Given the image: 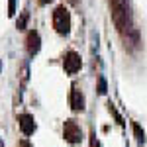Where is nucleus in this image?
<instances>
[{
    "instance_id": "nucleus-1",
    "label": "nucleus",
    "mask_w": 147,
    "mask_h": 147,
    "mask_svg": "<svg viewBox=\"0 0 147 147\" xmlns=\"http://www.w3.org/2000/svg\"><path fill=\"white\" fill-rule=\"evenodd\" d=\"M112 20L118 28V32H125L129 26V12H127V0H110Z\"/></svg>"
},
{
    "instance_id": "nucleus-2",
    "label": "nucleus",
    "mask_w": 147,
    "mask_h": 147,
    "mask_svg": "<svg viewBox=\"0 0 147 147\" xmlns=\"http://www.w3.org/2000/svg\"><path fill=\"white\" fill-rule=\"evenodd\" d=\"M53 26L59 34H69V26H71V18H69V10L65 6H59L53 12Z\"/></svg>"
},
{
    "instance_id": "nucleus-3",
    "label": "nucleus",
    "mask_w": 147,
    "mask_h": 147,
    "mask_svg": "<svg viewBox=\"0 0 147 147\" xmlns=\"http://www.w3.org/2000/svg\"><path fill=\"white\" fill-rule=\"evenodd\" d=\"M80 65H82V61H80V57L77 55L75 51H69L67 55H65L63 67H65V71H67L69 75H75V73L80 69Z\"/></svg>"
},
{
    "instance_id": "nucleus-4",
    "label": "nucleus",
    "mask_w": 147,
    "mask_h": 147,
    "mask_svg": "<svg viewBox=\"0 0 147 147\" xmlns=\"http://www.w3.org/2000/svg\"><path fill=\"white\" fill-rule=\"evenodd\" d=\"M65 137H67L69 143H79L82 134H80V127L77 125L75 120H69L67 124H65Z\"/></svg>"
},
{
    "instance_id": "nucleus-5",
    "label": "nucleus",
    "mask_w": 147,
    "mask_h": 147,
    "mask_svg": "<svg viewBox=\"0 0 147 147\" xmlns=\"http://www.w3.org/2000/svg\"><path fill=\"white\" fill-rule=\"evenodd\" d=\"M18 124H20V129H22L26 136H32L35 131V122H34V116L30 114H22L18 118Z\"/></svg>"
},
{
    "instance_id": "nucleus-6",
    "label": "nucleus",
    "mask_w": 147,
    "mask_h": 147,
    "mask_svg": "<svg viewBox=\"0 0 147 147\" xmlns=\"http://www.w3.org/2000/svg\"><path fill=\"white\" fill-rule=\"evenodd\" d=\"M71 106H73V110H84V98H82V94H80V90H77V88H73V92H71Z\"/></svg>"
},
{
    "instance_id": "nucleus-7",
    "label": "nucleus",
    "mask_w": 147,
    "mask_h": 147,
    "mask_svg": "<svg viewBox=\"0 0 147 147\" xmlns=\"http://www.w3.org/2000/svg\"><path fill=\"white\" fill-rule=\"evenodd\" d=\"M28 51H30V55H35L39 51V35L35 32L28 34Z\"/></svg>"
},
{
    "instance_id": "nucleus-8",
    "label": "nucleus",
    "mask_w": 147,
    "mask_h": 147,
    "mask_svg": "<svg viewBox=\"0 0 147 147\" xmlns=\"http://www.w3.org/2000/svg\"><path fill=\"white\" fill-rule=\"evenodd\" d=\"M134 131H136V137H137V143H143L145 141V134L141 131V127L137 124H134Z\"/></svg>"
},
{
    "instance_id": "nucleus-9",
    "label": "nucleus",
    "mask_w": 147,
    "mask_h": 147,
    "mask_svg": "<svg viewBox=\"0 0 147 147\" xmlns=\"http://www.w3.org/2000/svg\"><path fill=\"white\" fill-rule=\"evenodd\" d=\"M98 92H100V94L106 92V80H104V79H100V90H98Z\"/></svg>"
},
{
    "instance_id": "nucleus-10",
    "label": "nucleus",
    "mask_w": 147,
    "mask_h": 147,
    "mask_svg": "<svg viewBox=\"0 0 147 147\" xmlns=\"http://www.w3.org/2000/svg\"><path fill=\"white\" fill-rule=\"evenodd\" d=\"M92 147H98V141L94 139V136H92Z\"/></svg>"
},
{
    "instance_id": "nucleus-11",
    "label": "nucleus",
    "mask_w": 147,
    "mask_h": 147,
    "mask_svg": "<svg viewBox=\"0 0 147 147\" xmlns=\"http://www.w3.org/2000/svg\"><path fill=\"white\" fill-rule=\"evenodd\" d=\"M39 2H41V4H47V2H51V0H39Z\"/></svg>"
}]
</instances>
